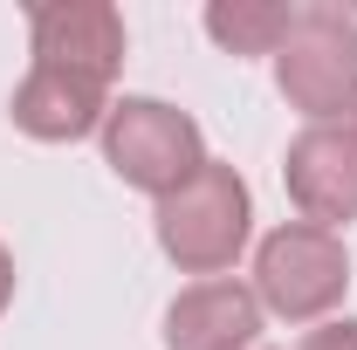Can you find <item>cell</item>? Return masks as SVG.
I'll return each mask as SVG.
<instances>
[{
	"mask_svg": "<svg viewBox=\"0 0 357 350\" xmlns=\"http://www.w3.org/2000/svg\"><path fill=\"white\" fill-rule=\"evenodd\" d=\"M151 227H158V254H165L178 275L220 282L227 268L248 254V241H255L248 178L234 172V165H220V158H206L178 192H165V199L151 206Z\"/></svg>",
	"mask_w": 357,
	"mask_h": 350,
	"instance_id": "6da1fadb",
	"label": "cell"
},
{
	"mask_svg": "<svg viewBox=\"0 0 357 350\" xmlns=\"http://www.w3.org/2000/svg\"><path fill=\"white\" fill-rule=\"evenodd\" d=\"M275 89L310 124H351L357 117V14L310 0L296 7L289 35L275 48Z\"/></svg>",
	"mask_w": 357,
	"mask_h": 350,
	"instance_id": "7a4b0ae2",
	"label": "cell"
},
{
	"mask_svg": "<svg viewBox=\"0 0 357 350\" xmlns=\"http://www.w3.org/2000/svg\"><path fill=\"white\" fill-rule=\"evenodd\" d=\"M255 303L282 323H330V309L351 296V248L344 234H323L310 220H282L255 248Z\"/></svg>",
	"mask_w": 357,
	"mask_h": 350,
	"instance_id": "3957f363",
	"label": "cell"
},
{
	"mask_svg": "<svg viewBox=\"0 0 357 350\" xmlns=\"http://www.w3.org/2000/svg\"><path fill=\"white\" fill-rule=\"evenodd\" d=\"M96 137H103V165L151 206L206 165V137L192 124V110H178L165 96H117Z\"/></svg>",
	"mask_w": 357,
	"mask_h": 350,
	"instance_id": "277c9868",
	"label": "cell"
},
{
	"mask_svg": "<svg viewBox=\"0 0 357 350\" xmlns=\"http://www.w3.org/2000/svg\"><path fill=\"white\" fill-rule=\"evenodd\" d=\"M282 185L296 213L337 234L357 220V131L351 124H303L282 151Z\"/></svg>",
	"mask_w": 357,
	"mask_h": 350,
	"instance_id": "5b68a950",
	"label": "cell"
},
{
	"mask_svg": "<svg viewBox=\"0 0 357 350\" xmlns=\"http://www.w3.org/2000/svg\"><path fill=\"white\" fill-rule=\"evenodd\" d=\"M28 42H35V62L76 69L110 89L124 69V14L110 0H42L28 7Z\"/></svg>",
	"mask_w": 357,
	"mask_h": 350,
	"instance_id": "8992f818",
	"label": "cell"
},
{
	"mask_svg": "<svg viewBox=\"0 0 357 350\" xmlns=\"http://www.w3.org/2000/svg\"><path fill=\"white\" fill-rule=\"evenodd\" d=\"M7 117L14 131L35 137V144H76V137H96L103 117H110V89L76 76V69H55V62H35L14 96H7Z\"/></svg>",
	"mask_w": 357,
	"mask_h": 350,
	"instance_id": "52a82bcc",
	"label": "cell"
},
{
	"mask_svg": "<svg viewBox=\"0 0 357 350\" xmlns=\"http://www.w3.org/2000/svg\"><path fill=\"white\" fill-rule=\"evenodd\" d=\"M261 323H268V309L255 303L248 282H234V275L192 282L165 309V350H255Z\"/></svg>",
	"mask_w": 357,
	"mask_h": 350,
	"instance_id": "ba28073f",
	"label": "cell"
},
{
	"mask_svg": "<svg viewBox=\"0 0 357 350\" xmlns=\"http://www.w3.org/2000/svg\"><path fill=\"white\" fill-rule=\"evenodd\" d=\"M199 21L227 55H275L289 21H296V7H282V0H213Z\"/></svg>",
	"mask_w": 357,
	"mask_h": 350,
	"instance_id": "9c48e42d",
	"label": "cell"
},
{
	"mask_svg": "<svg viewBox=\"0 0 357 350\" xmlns=\"http://www.w3.org/2000/svg\"><path fill=\"white\" fill-rule=\"evenodd\" d=\"M296 350H357V316H330V323H316Z\"/></svg>",
	"mask_w": 357,
	"mask_h": 350,
	"instance_id": "30bf717a",
	"label": "cell"
},
{
	"mask_svg": "<svg viewBox=\"0 0 357 350\" xmlns=\"http://www.w3.org/2000/svg\"><path fill=\"white\" fill-rule=\"evenodd\" d=\"M14 303V254H7V248H0V309Z\"/></svg>",
	"mask_w": 357,
	"mask_h": 350,
	"instance_id": "8fae6325",
	"label": "cell"
},
{
	"mask_svg": "<svg viewBox=\"0 0 357 350\" xmlns=\"http://www.w3.org/2000/svg\"><path fill=\"white\" fill-rule=\"evenodd\" d=\"M351 131H357V117H351Z\"/></svg>",
	"mask_w": 357,
	"mask_h": 350,
	"instance_id": "7c38bea8",
	"label": "cell"
}]
</instances>
